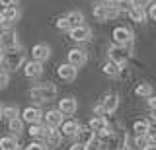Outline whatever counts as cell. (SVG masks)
<instances>
[{"instance_id": "obj_37", "label": "cell", "mask_w": 156, "mask_h": 150, "mask_svg": "<svg viewBox=\"0 0 156 150\" xmlns=\"http://www.w3.org/2000/svg\"><path fill=\"white\" fill-rule=\"evenodd\" d=\"M148 109H150V111L156 109V99H154V96H148Z\"/></svg>"}, {"instance_id": "obj_40", "label": "cell", "mask_w": 156, "mask_h": 150, "mask_svg": "<svg viewBox=\"0 0 156 150\" xmlns=\"http://www.w3.org/2000/svg\"><path fill=\"white\" fill-rule=\"evenodd\" d=\"M121 150H135V148H131V146H121Z\"/></svg>"}, {"instance_id": "obj_31", "label": "cell", "mask_w": 156, "mask_h": 150, "mask_svg": "<svg viewBox=\"0 0 156 150\" xmlns=\"http://www.w3.org/2000/svg\"><path fill=\"white\" fill-rule=\"evenodd\" d=\"M55 26H57V30H61V31H68V30H70V26H68V22H66V18H65V16L58 18Z\"/></svg>"}, {"instance_id": "obj_32", "label": "cell", "mask_w": 156, "mask_h": 150, "mask_svg": "<svg viewBox=\"0 0 156 150\" xmlns=\"http://www.w3.org/2000/svg\"><path fill=\"white\" fill-rule=\"evenodd\" d=\"M8 82H10L8 72L4 70V68H0V88H6V86H8Z\"/></svg>"}, {"instance_id": "obj_28", "label": "cell", "mask_w": 156, "mask_h": 150, "mask_svg": "<svg viewBox=\"0 0 156 150\" xmlns=\"http://www.w3.org/2000/svg\"><path fill=\"white\" fill-rule=\"evenodd\" d=\"M18 115H20V111H18L16 105H6V107H2V119L10 121V119H16Z\"/></svg>"}, {"instance_id": "obj_33", "label": "cell", "mask_w": 156, "mask_h": 150, "mask_svg": "<svg viewBox=\"0 0 156 150\" xmlns=\"http://www.w3.org/2000/svg\"><path fill=\"white\" fill-rule=\"evenodd\" d=\"M23 150H47V146L41 144V142H31V144H27Z\"/></svg>"}, {"instance_id": "obj_38", "label": "cell", "mask_w": 156, "mask_h": 150, "mask_svg": "<svg viewBox=\"0 0 156 150\" xmlns=\"http://www.w3.org/2000/svg\"><path fill=\"white\" fill-rule=\"evenodd\" d=\"M68 150H88V146H82V144L74 142V144H70V148H68Z\"/></svg>"}, {"instance_id": "obj_16", "label": "cell", "mask_w": 156, "mask_h": 150, "mask_svg": "<svg viewBox=\"0 0 156 150\" xmlns=\"http://www.w3.org/2000/svg\"><path fill=\"white\" fill-rule=\"evenodd\" d=\"M22 66H23V74H26L27 78H37L43 72L41 62H37V61H27V62H23Z\"/></svg>"}, {"instance_id": "obj_23", "label": "cell", "mask_w": 156, "mask_h": 150, "mask_svg": "<svg viewBox=\"0 0 156 150\" xmlns=\"http://www.w3.org/2000/svg\"><path fill=\"white\" fill-rule=\"evenodd\" d=\"M129 18L133 22H136V23H143V22H146V12H144V8H139V6H133L129 12Z\"/></svg>"}, {"instance_id": "obj_27", "label": "cell", "mask_w": 156, "mask_h": 150, "mask_svg": "<svg viewBox=\"0 0 156 150\" xmlns=\"http://www.w3.org/2000/svg\"><path fill=\"white\" fill-rule=\"evenodd\" d=\"M18 142L14 137H2L0 138V150H16Z\"/></svg>"}, {"instance_id": "obj_43", "label": "cell", "mask_w": 156, "mask_h": 150, "mask_svg": "<svg viewBox=\"0 0 156 150\" xmlns=\"http://www.w3.org/2000/svg\"><path fill=\"white\" fill-rule=\"evenodd\" d=\"M16 150H20V148H16Z\"/></svg>"}, {"instance_id": "obj_42", "label": "cell", "mask_w": 156, "mask_h": 150, "mask_svg": "<svg viewBox=\"0 0 156 150\" xmlns=\"http://www.w3.org/2000/svg\"><path fill=\"white\" fill-rule=\"evenodd\" d=\"M2 53H4V51H2V49H0V65H2Z\"/></svg>"}, {"instance_id": "obj_14", "label": "cell", "mask_w": 156, "mask_h": 150, "mask_svg": "<svg viewBox=\"0 0 156 150\" xmlns=\"http://www.w3.org/2000/svg\"><path fill=\"white\" fill-rule=\"evenodd\" d=\"M78 109V101L74 98H62L58 99V111L62 115H74Z\"/></svg>"}, {"instance_id": "obj_30", "label": "cell", "mask_w": 156, "mask_h": 150, "mask_svg": "<svg viewBox=\"0 0 156 150\" xmlns=\"http://www.w3.org/2000/svg\"><path fill=\"white\" fill-rule=\"evenodd\" d=\"M43 134H45V127L43 125H29V137H33V138H43Z\"/></svg>"}, {"instance_id": "obj_7", "label": "cell", "mask_w": 156, "mask_h": 150, "mask_svg": "<svg viewBox=\"0 0 156 150\" xmlns=\"http://www.w3.org/2000/svg\"><path fill=\"white\" fill-rule=\"evenodd\" d=\"M66 57H68V65H72L74 68H80V66H84L86 61H88V55H86L84 49H70Z\"/></svg>"}, {"instance_id": "obj_26", "label": "cell", "mask_w": 156, "mask_h": 150, "mask_svg": "<svg viewBox=\"0 0 156 150\" xmlns=\"http://www.w3.org/2000/svg\"><path fill=\"white\" fill-rule=\"evenodd\" d=\"M135 94L139 96V98H148V96H152V86L146 84V82H140L135 88Z\"/></svg>"}, {"instance_id": "obj_19", "label": "cell", "mask_w": 156, "mask_h": 150, "mask_svg": "<svg viewBox=\"0 0 156 150\" xmlns=\"http://www.w3.org/2000/svg\"><path fill=\"white\" fill-rule=\"evenodd\" d=\"M133 131H135V137H144L146 133H150V131H152V125H150V121L139 119V121H135Z\"/></svg>"}, {"instance_id": "obj_17", "label": "cell", "mask_w": 156, "mask_h": 150, "mask_svg": "<svg viewBox=\"0 0 156 150\" xmlns=\"http://www.w3.org/2000/svg\"><path fill=\"white\" fill-rule=\"evenodd\" d=\"M94 133H100V134H107V133H111L109 131V125H107V121L104 117H94L90 121V125H88Z\"/></svg>"}, {"instance_id": "obj_18", "label": "cell", "mask_w": 156, "mask_h": 150, "mask_svg": "<svg viewBox=\"0 0 156 150\" xmlns=\"http://www.w3.org/2000/svg\"><path fill=\"white\" fill-rule=\"evenodd\" d=\"M43 138H45V142H47V146H58L61 144V133H58L57 129H51V127H45V134H43Z\"/></svg>"}, {"instance_id": "obj_6", "label": "cell", "mask_w": 156, "mask_h": 150, "mask_svg": "<svg viewBox=\"0 0 156 150\" xmlns=\"http://www.w3.org/2000/svg\"><path fill=\"white\" fill-rule=\"evenodd\" d=\"M68 35H70L72 41L76 43H84L92 37V30L86 26V23H82V26H76V27H70L68 30Z\"/></svg>"}, {"instance_id": "obj_36", "label": "cell", "mask_w": 156, "mask_h": 150, "mask_svg": "<svg viewBox=\"0 0 156 150\" xmlns=\"http://www.w3.org/2000/svg\"><path fill=\"white\" fill-rule=\"evenodd\" d=\"M148 18H150V20L156 18V6H154V4H148Z\"/></svg>"}, {"instance_id": "obj_9", "label": "cell", "mask_w": 156, "mask_h": 150, "mask_svg": "<svg viewBox=\"0 0 156 150\" xmlns=\"http://www.w3.org/2000/svg\"><path fill=\"white\" fill-rule=\"evenodd\" d=\"M74 137H76V142L78 144H82V146H90V144L96 140V133L90 127H80V129L76 131Z\"/></svg>"}, {"instance_id": "obj_15", "label": "cell", "mask_w": 156, "mask_h": 150, "mask_svg": "<svg viewBox=\"0 0 156 150\" xmlns=\"http://www.w3.org/2000/svg\"><path fill=\"white\" fill-rule=\"evenodd\" d=\"M100 105H101V109H104V113H107V115L113 113V111L119 107V96L117 94H107L105 98L101 99Z\"/></svg>"}, {"instance_id": "obj_10", "label": "cell", "mask_w": 156, "mask_h": 150, "mask_svg": "<svg viewBox=\"0 0 156 150\" xmlns=\"http://www.w3.org/2000/svg\"><path fill=\"white\" fill-rule=\"evenodd\" d=\"M49 57H51V49H49V45H45V43H37V45H33V49H31V59L33 61L45 62V61H49Z\"/></svg>"}, {"instance_id": "obj_35", "label": "cell", "mask_w": 156, "mask_h": 150, "mask_svg": "<svg viewBox=\"0 0 156 150\" xmlns=\"http://www.w3.org/2000/svg\"><path fill=\"white\" fill-rule=\"evenodd\" d=\"M135 2V6H139V8H146L148 4H152V0H133Z\"/></svg>"}, {"instance_id": "obj_3", "label": "cell", "mask_w": 156, "mask_h": 150, "mask_svg": "<svg viewBox=\"0 0 156 150\" xmlns=\"http://www.w3.org/2000/svg\"><path fill=\"white\" fill-rule=\"evenodd\" d=\"M107 55H109V61L115 62L117 66H125L127 61H129V57H131V53H129V47L111 45L109 51H107Z\"/></svg>"}, {"instance_id": "obj_25", "label": "cell", "mask_w": 156, "mask_h": 150, "mask_svg": "<svg viewBox=\"0 0 156 150\" xmlns=\"http://www.w3.org/2000/svg\"><path fill=\"white\" fill-rule=\"evenodd\" d=\"M104 74H107V76H113V78H117V76L121 74V66H117L115 62L107 61L105 65H104Z\"/></svg>"}, {"instance_id": "obj_34", "label": "cell", "mask_w": 156, "mask_h": 150, "mask_svg": "<svg viewBox=\"0 0 156 150\" xmlns=\"http://www.w3.org/2000/svg\"><path fill=\"white\" fill-rule=\"evenodd\" d=\"M16 2H18V0H0V6H4V8H14V6H16Z\"/></svg>"}, {"instance_id": "obj_22", "label": "cell", "mask_w": 156, "mask_h": 150, "mask_svg": "<svg viewBox=\"0 0 156 150\" xmlns=\"http://www.w3.org/2000/svg\"><path fill=\"white\" fill-rule=\"evenodd\" d=\"M65 18H66V22H68V26H70V27H76V26H82V23H84V14L78 12V10L68 12Z\"/></svg>"}, {"instance_id": "obj_4", "label": "cell", "mask_w": 156, "mask_h": 150, "mask_svg": "<svg viewBox=\"0 0 156 150\" xmlns=\"http://www.w3.org/2000/svg\"><path fill=\"white\" fill-rule=\"evenodd\" d=\"M119 16V12H117V8L113 6V2L109 4H98L94 8V18L98 22H107V20H113V18Z\"/></svg>"}, {"instance_id": "obj_13", "label": "cell", "mask_w": 156, "mask_h": 150, "mask_svg": "<svg viewBox=\"0 0 156 150\" xmlns=\"http://www.w3.org/2000/svg\"><path fill=\"white\" fill-rule=\"evenodd\" d=\"M62 117H65V115H62L58 109H51V111H47V113H43L45 127H51V129L61 127V125H62Z\"/></svg>"}, {"instance_id": "obj_12", "label": "cell", "mask_w": 156, "mask_h": 150, "mask_svg": "<svg viewBox=\"0 0 156 150\" xmlns=\"http://www.w3.org/2000/svg\"><path fill=\"white\" fill-rule=\"evenodd\" d=\"M41 119H43V111L39 107H35V105H33V107H26L22 111V121H26L29 125H35Z\"/></svg>"}, {"instance_id": "obj_39", "label": "cell", "mask_w": 156, "mask_h": 150, "mask_svg": "<svg viewBox=\"0 0 156 150\" xmlns=\"http://www.w3.org/2000/svg\"><path fill=\"white\" fill-rule=\"evenodd\" d=\"M94 115H96V117H101V115H104V109H101V105H96V107H94Z\"/></svg>"}, {"instance_id": "obj_11", "label": "cell", "mask_w": 156, "mask_h": 150, "mask_svg": "<svg viewBox=\"0 0 156 150\" xmlns=\"http://www.w3.org/2000/svg\"><path fill=\"white\" fill-rule=\"evenodd\" d=\"M57 74H58V78H61V80H65V82H72V80H76L78 68H74L72 65L65 62V65H58V66H57Z\"/></svg>"}, {"instance_id": "obj_8", "label": "cell", "mask_w": 156, "mask_h": 150, "mask_svg": "<svg viewBox=\"0 0 156 150\" xmlns=\"http://www.w3.org/2000/svg\"><path fill=\"white\" fill-rule=\"evenodd\" d=\"M20 41H18V35L14 33L12 30H6L0 33V49L6 51V49H14V47H18Z\"/></svg>"}, {"instance_id": "obj_2", "label": "cell", "mask_w": 156, "mask_h": 150, "mask_svg": "<svg viewBox=\"0 0 156 150\" xmlns=\"http://www.w3.org/2000/svg\"><path fill=\"white\" fill-rule=\"evenodd\" d=\"M29 94H31V98L37 99V101H51V99L57 98L58 90H57L55 84L45 82V84H39V86H35V88H31V92H29Z\"/></svg>"}, {"instance_id": "obj_24", "label": "cell", "mask_w": 156, "mask_h": 150, "mask_svg": "<svg viewBox=\"0 0 156 150\" xmlns=\"http://www.w3.org/2000/svg\"><path fill=\"white\" fill-rule=\"evenodd\" d=\"M8 131H10L12 134H16V137H18V134L23 131V121L20 119V117H16V119H10V121H8Z\"/></svg>"}, {"instance_id": "obj_41", "label": "cell", "mask_w": 156, "mask_h": 150, "mask_svg": "<svg viewBox=\"0 0 156 150\" xmlns=\"http://www.w3.org/2000/svg\"><path fill=\"white\" fill-rule=\"evenodd\" d=\"M2 107H4V105H2V103H0V119H2Z\"/></svg>"}, {"instance_id": "obj_21", "label": "cell", "mask_w": 156, "mask_h": 150, "mask_svg": "<svg viewBox=\"0 0 156 150\" xmlns=\"http://www.w3.org/2000/svg\"><path fill=\"white\" fill-rule=\"evenodd\" d=\"M0 16H2V20H4V22H8L10 26H12V23L20 18V10H18L16 6H14V8H4V10L0 12Z\"/></svg>"}, {"instance_id": "obj_1", "label": "cell", "mask_w": 156, "mask_h": 150, "mask_svg": "<svg viewBox=\"0 0 156 150\" xmlns=\"http://www.w3.org/2000/svg\"><path fill=\"white\" fill-rule=\"evenodd\" d=\"M23 61H26V49L22 45L14 47V49H6L2 53V65H4V70H18L22 68Z\"/></svg>"}, {"instance_id": "obj_29", "label": "cell", "mask_w": 156, "mask_h": 150, "mask_svg": "<svg viewBox=\"0 0 156 150\" xmlns=\"http://www.w3.org/2000/svg\"><path fill=\"white\" fill-rule=\"evenodd\" d=\"M113 6L117 8V12H129L131 8L135 6V2L133 0H115Z\"/></svg>"}, {"instance_id": "obj_5", "label": "cell", "mask_w": 156, "mask_h": 150, "mask_svg": "<svg viewBox=\"0 0 156 150\" xmlns=\"http://www.w3.org/2000/svg\"><path fill=\"white\" fill-rule=\"evenodd\" d=\"M131 43H133V31L125 26H117L113 30V45L129 47Z\"/></svg>"}, {"instance_id": "obj_20", "label": "cell", "mask_w": 156, "mask_h": 150, "mask_svg": "<svg viewBox=\"0 0 156 150\" xmlns=\"http://www.w3.org/2000/svg\"><path fill=\"white\" fill-rule=\"evenodd\" d=\"M78 129H80V125L76 121H65L62 123V131H58V133H61V137H74Z\"/></svg>"}]
</instances>
